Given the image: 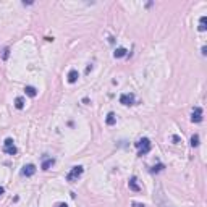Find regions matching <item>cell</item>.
Listing matches in <instances>:
<instances>
[{
  "label": "cell",
  "instance_id": "12",
  "mask_svg": "<svg viewBox=\"0 0 207 207\" xmlns=\"http://www.w3.org/2000/svg\"><path fill=\"white\" fill-rule=\"evenodd\" d=\"M53 164H55V160H53L52 157H50V159H45V160L42 162V165H41V168H42V170H49V168H50Z\"/></svg>",
  "mask_w": 207,
  "mask_h": 207
},
{
  "label": "cell",
  "instance_id": "19",
  "mask_svg": "<svg viewBox=\"0 0 207 207\" xmlns=\"http://www.w3.org/2000/svg\"><path fill=\"white\" fill-rule=\"evenodd\" d=\"M55 207H68L67 204H65V202H60V204H57V205H55Z\"/></svg>",
  "mask_w": 207,
  "mask_h": 207
},
{
  "label": "cell",
  "instance_id": "6",
  "mask_svg": "<svg viewBox=\"0 0 207 207\" xmlns=\"http://www.w3.org/2000/svg\"><path fill=\"white\" fill-rule=\"evenodd\" d=\"M191 120L194 121V123H201V121H202V109L201 107H194Z\"/></svg>",
  "mask_w": 207,
  "mask_h": 207
},
{
  "label": "cell",
  "instance_id": "18",
  "mask_svg": "<svg viewBox=\"0 0 207 207\" xmlns=\"http://www.w3.org/2000/svg\"><path fill=\"white\" fill-rule=\"evenodd\" d=\"M172 139H173V143H175V144H178V143H180V138H178V136H173Z\"/></svg>",
  "mask_w": 207,
  "mask_h": 207
},
{
  "label": "cell",
  "instance_id": "14",
  "mask_svg": "<svg viewBox=\"0 0 207 207\" xmlns=\"http://www.w3.org/2000/svg\"><path fill=\"white\" fill-rule=\"evenodd\" d=\"M15 107H16L18 110H21V109L24 107V99H23V97H16V100H15Z\"/></svg>",
  "mask_w": 207,
  "mask_h": 207
},
{
  "label": "cell",
  "instance_id": "1",
  "mask_svg": "<svg viewBox=\"0 0 207 207\" xmlns=\"http://www.w3.org/2000/svg\"><path fill=\"white\" fill-rule=\"evenodd\" d=\"M136 147L139 149V154L138 155H146L150 147H152V144H150V139L149 138H143V139H139L138 143H136Z\"/></svg>",
  "mask_w": 207,
  "mask_h": 207
},
{
  "label": "cell",
  "instance_id": "9",
  "mask_svg": "<svg viewBox=\"0 0 207 207\" xmlns=\"http://www.w3.org/2000/svg\"><path fill=\"white\" fill-rule=\"evenodd\" d=\"M126 49H125V47H118V49H115V52H114V57L115 58H121V57H125V55H126Z\"/></svg>",
  "mask_w": 207,
  "mask_h": 207
},
{
  "label": "cell",
  "instance_id": "4",
  "mask_svg": "<svg viewBox=\"0 0 207 207\" xmlns=\"http://www.w3.org/2000/svg\"><path fill=\"white\" fill-rule=\"evenodd\" d=\"M120 104H123V105H133L134 104V94H121L120 96Z\"/></svg>",
  "mask_w": 207,
  "mask_h": 207
},
{
  "label": "cell",
  "instance_id": "2",
  "mask_svg": "<svg viewBox=\"0 0 207 207\" xmlns=\"http://www.w3.org/2000/svg\"><path fill=\"white\" fill-rule=\"evenodd\" d=\"M83 172H84V168H83L81 165L73 167L71 170L68 172V175H67V181H70V183H73V181H78V178H81Z\"/></svg>",
  "mask_w": 207,
  "mask_h": 207
},
{
  "label": "cell",
  "instance_id": "3",
  "mask_svg": "<svg viewBox=\"0 0 207 207\" xmlns=\"http://www.w3.org/2000/svg\"><path fill=\"white\" fill-rule=\"evenodd\" d=\"M3 152L8 155H15L16 154V146L13 144V139L12 138H7L5 143H3Z\"/></svg>",
  "mask_w": 207,
  "mask_h": 207
},
{
  "label": "cell",
  "instance_id": "15",
  "mask_svg": "<svg viewBox=\"0 0 207 207\" xmlns=\"http://www.w3.org/2000/svg\"><path fill=\"white\" fill-rule=\"evenodd\" d=\"M191 146H193V147H197V146H199V134H193V136H191Z\"/></svg>",
  "mask_w": 207,
  "mask_h": 207
},
{
  "label": "cell",
  "instance_id": "17",
  "mask_svg": "<svg viewBox=\"0 0 207 207\" xmlns=\"http://www.w3.org/2000/svg\"><path fill=\"white\" fill-rule=\"evenodd\" d=\"M8 57H10V49L7 47V49L3 50V53H2V60H8Z\"/></svg>",
  "mask_w": 207,
  "mask_h": 207
},
{
  "label": "cell",
  "instance_id": "8",
  "mask_svg": "<svg viewBox=\"0 0 207 207\" xmlns=\"http://www.w3.org/2000/svg\"><path fill=\"white\" fill-rule=\"evenodd\" d=\"M105 123H107L109 126H114V125L117 123V117H115V114H114V112H110V114L107 115V118H105Z\"/></svg>",
  "mask_w": 207,
  "mask_h": 207
},
{
  "label": "cell",
  "instance_id": "5",
  "mask_svg": "<svg viewBox=\"0 0 207 207\" xmlns=\"http://www.w3.org/2000/svg\"><path fill=\"white\" fill-rule=\"evenodd\" d=\"M36 173V165L34 164H28L23 167V170H21V175L23 176H33Z\"/></svg>",
  "mask_w": 207,
  "mask_h": 207
},
{
  "label": "cell",
  "instance_id": "16",
  "mask_svg": "<svg viewBox=\"0 0 207 207\" xmlns=\"http://www.w3.org/2000/svg\"><path fill=\"white\" fill-rule=\"evenodd\" d=\"M164 168H165V165H164V164H159V165H157V167H154L150 172H152V173H157V172H162Z\"/></svg>",
  "mask_w": 207,
  "mask_h": 207
},
{
  "label": "cell",
  "instance_id": "11",
  "mask_svg": "<svg viewBox=\"0 0 207 207\" xmlns=\"http://www.w3.org/2000/svg\"><path fill=\"white\" fill-rule=\"evenodd\" d=\"M24 92H26V96H29V97H36L37 96V89L34 86H26Z\"/></svg>",
  "mask_w": 207,
  "mask_h": 207
},
{
  "label": "cell",
  "instance_id": "13",
  "mask_svg": "<svg viewBox=\"0 0 207 207\" xmlns=\"http://www.w3.org/2000/svg\"><path fill=\"white\" fill-rule=\"evenodd\" d=\"M205 23H207V16H201V20H199V28H197V29H199L201 33H204V31L207 29Z\"/></svg>",
  "mask_w": 207,
  "mask_h": 207
},
{
  "label": "cell",
  "instance_id": "10",
  "mask_svg": "<svg viewBox=\"0 0 207 207\" xmlns=\"http://www.w3.org/2000/svg\"><path fill=\"white\" fill-rule=\"evenodd\" d=\"M129 189H133L134 193H139V191H141V186L136 183V176H133V178L129 180Z\"/></svg>",
  "mask_w": 207,
  "mask_h": 207
},
{
  "label": "cell",
  "instance_id": "20",
  "mask_svg": "<svg viewBox=\"0 0 207 207\" xmlns=\"http://www.w3.org/2000/svg\"><path fill=\"white\" fill-rule=\"evenodd\" d=\"M133 207H144V205L139 204V202H133Z\"/></svg>",
  "mask_w": 207,
  "mask_h": 207
},
{
  "label": "cell",
  "instance_id": "7",
  "mask_svg": "<svg viewBox=\"0 0 207 207\" xmlns=\"http://www.w3.org/2000/svg\"><path fill=\"white\" fill-rule=\"evenodd\" d=\"M78 78H79V73H78V70H70V73H68V83L70 84H74L78 81Z\"/></svg>",
  "mask_w": 207,
  "mask_h": 207
},
{
  "label": "cell",
  "instance_id": "21",
  "mask_svg": "<svg viewBox=\"0 0 207 207\" xmlns=\"http://www.w3.org/2000/svg\"><path fill=\"white\" fill-rule=\"evenodd\" d=\"M3 193H5V189H3V188H2V186H0V196H2Z\"/></svg>",
  "mask_w": 207,
  "mask_h": 207
}]
</instances>
